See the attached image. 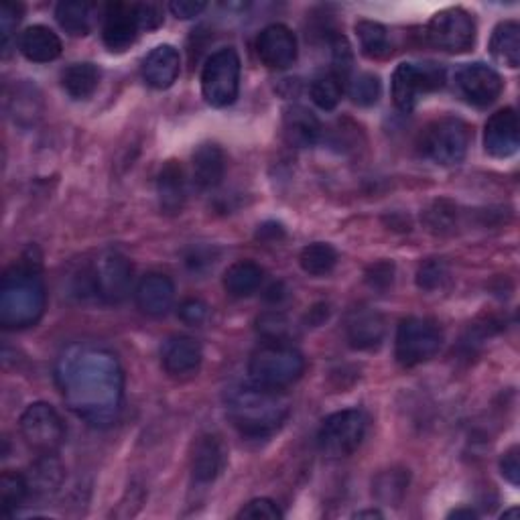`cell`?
Masks as SVG:
<instances>
[{"mask_svg":"<svg viewBox=\"0 0 520 520\" xmlns=\"http://www.w3.org/2000/svg\"><path fill=\"white\" fill-rule=\"evenodd\" d=\"M224 466H226V449L222 441L216 435L198 437V441L193 443V453H191L193 478L202 484H210L220 476Z\"/></svg>","mask_w":520,"mask_h":520,"instance_id":"20","label":"cell"},{"mask_svg":"<svg viewBox=\"0 0 520 520\" xmlns=\"http://www.w3.org/2000/svg\"><path fill=\"white\" fill-rule=\"evenodd\" d=\"M427 41L445 53H466L476 43V21L466 9H443L431 17Z\"/></svg>","mask_w":520,"mask_h":520,"instance_id":"11","label":"cell"},{"mask_svg":"<svg viewBox=\"0 0 520 520\" xmlns=\"http://www.w3.org/2000/svg\"><path fill=\"white\" fill-rule=\"evenodd\" d=\"M191 165H193V183L200 189L218 187L226 175V155L214 143H206L195 149Z\"/></svg>","mask_w":520,"mask_h":520,"instance_id":"23","label":"cell"},{"mask_svg":"<svg viewBox=\"0 0 520 520\" xmlns=\"http://www.w3.org/2000/svg\"><path fill=\"white\" fill-rule=\"evenodd\" d=\"M159 208L167 216H175L185 204V173L177 161H167L157 177Z\"/></svg>","mask_w":520,"mask_h":520,"instance_id":"24","label":"cell"},{"mask_svg":"<svg viewBox=\"0 0 520 520\" xmlns=\"http://www.w3.org/2000/svg\"><path fill=\"white\" fill-rule=\"evenodd\" d=\"M238 518H250V520H279L283 518L281 508L269 500V498H256L248 502L240 512Z\"/></svg>","mask_w":520,"mask_h":520,"instance_id":"37","label":"cell"},{"mask_svg":"<svg viewBox=\"0 0 520 520\" xmlns=\"http://www.w3.org/2000/svg\"><path fill=\"white\" fill-rule=\"evenodd\" d=\"M21 15H23L21 5L5 3L3 9H0V33H3V47L5 49L9 47L15 31H17V25L21 23Z\"/></svg>","mask_w":520,"mask_h":520,"instance_id":"40","label":"cell"},{"mask_svg":"<svg viewBox=\"0 0 520 520\" xmlns=\"http://www.w3.org/2000/svg\"><path fill=\"white\" fill-rule=\"evenodd\" d=\"M283 135L291 147L309 149L319 143L323 126L311 110L303 106H291L285 110L283 116Z\"/></svg>","mask_w":520,"mask_h":520,"instance_id":"22","label":"cell"},{"mask_svg":"<svg viewBox=\"0 0 520 520\" xmlns=\"http://www.w3.org/2000/svg\"><path fill=\"white\" fill-rule=\"evenodd\" d=\"M179 317L183 323L198 328L208 319V305L202 299H187L179 307Z\"/></svg>","mask_w":520,"mask_h":520,"instance_id":"42","label":"cell"},{"mask_svg":"<svg viewBox=\"0 0 520 520\" xmlns=\"http://www.w3.org/2000/svg\"><path fill=\"white\" fill-rule=\"evenodd\" d=\"M500 472L502 476L512 484L518 486L520 482V460H518V447H510L500 460Z\"/></svg>","mask_w":520,"mask_h":520,"instance_id":"44","label":"cell"},{"mask_svg":"<svg viewBox=\"0 0 520 520\" xmlns=\"http://www.w3.org/2000/svg\"><path fill=\"white\" fill-rule=\"evenodd\" d=\"M356 37L360 43V51L368 59H382L390 53V37L388 29L376 21H358Z\"/></svg>","mask_w":520,"mask_h":520,"instance_id":"32","label":"cell"},{"mask_svg":"<svg viewBox=\"0 0 520 520\" xmlns=\"http://www.w3.org/2000/svg\"><path fill=\"white\" fill-rule=\"evenodd\" d=\"M449 516H451V518H462V516H466V518H474L476 512H474V510H453Z\"/></svg>","mask_w":520,"mask_h":520,"instance_id":"48","label":"cell"},{"mask_svg":"<svg viewBox=\"0 0 520 520\" xmlns=\"http://www.w3.org/2000/svg\"><path fill=\"white\" fill-rule=\"evenodd\" d=\"M299 53L295 33L281 23L269 25L260 31L256 39V55L260 63L267 65L269 70H287L295 63Z\"/></svg>","mask_w":520,"mask_h":520,"instance_id":"14","label":"cell"},{"mask_svg":"<svg viewBox=\"0 0 520 520\" xmlns=\"http://www.w3.org/2000/svg\"><path fill=\"white\" fill-rule=\"evenodd\" d=\"M455 84H458L460 94L478 108L494 104L504 90L500 74L486 63L464 65L458 76H455Z\"/></svg>","mask_w":520,"mask_h":520,"instance_id":"13","label":"cell"},{"mask_svg":"<svg viewBox=\"0 0 520 520\" xmlns=\"http://www.w3.org/2000/svg\"><path fill=\"white\" fill-rule=\"evenodd\" d=\"M202 346L189 336H171L161 350V364L169 376H189L202 364Z\"/></svg>","mask_w":520,"mask_h":520,"instance_id":"19","label":"cell"},{"mask_svg":"<svg viewBox=\"0 0 520 520\" xmlns=\"http://www.w3.org/2000/svg\"><path fill=\"white\" fill-rule=\"evenodd\" d=\"M356 516H358V518H364V516H372V518H380V516H382V514H380V512H376V510H364V512H358V514H356Z\"/></svg>","mask_w":520,"mask_h":520,"instance_id":"49","label":"cell"},{"mask_svg":"<svg viewBox=\"0 0 520 520\" xmlns=\"http://www.w3.org/2000/svg\"><path fill=\"white\" fill-rule=\"evenodd\" d=\"M490 53L492 57L506 65L510 70H516L520 63V25L516 21H504L496 25L490 37Z\"/></svg>","mask_w":520,"mask_h":520,"instance_id":"27","label":"cell"},{"mask_svg":"<svg viewBox=\"0 0 520 520\" xmlns=\"http://www.w3.org/2000/svg\"><path fill=\"white\" fill-rule=\"evenodd\" d=\"M445 84V70L437 63H401L393 74V100L403 112L415 110L421 96L441 90Z\"/></svg>","mask_w":520,"mask_h":520,"instance_id":"10","label":"cell"},{"mask_svg":"<svg viewBox=\"0 0 520 520\" xmlns=\"http://www.w3.org/2000/svg\"><path fill=\"white\" fill-rule=\"evenodd\" d=\"M55 19L65 33H70L74 37H84L90 33L94 23V5L59 3L55 9Z\"/></svg>","mask_w":520,"mask_h":520,"instance_id":"31","label":"cell"},{"mask_svg":"<svg viewBox=\"0 0 520 520\" xmlns=\"http://www.w3.org/2000/svg\"><path fill=\"white\" fill-rule=\"evenodd\" d=\"M309 94L317 108L330 112L340 104L344 96V80L330 70L328 74H321L311 82Z\"/></svg>","mask_w":520,"mask_h":520,"instance_id":"33","label":"cell"},{"mask_svg":"<svg viewBox=\"0 0 520 520\" xmlns=\"http://www.w3.org/2000/svg\"><path fill=\"white\" fill-rule=\"evenodd\" d=\"M305 370L303 354L283 340H269L254 350L248 362V374L254 384L285 390L295 384Z\"/></svg>","mask_w":520,"mask_h":520,"instance_id":"4","label":"cell"},{"mask_svg":"<svg viewBox=\"0 0 520 520\" xmlns=\"http://www.w3.org/2000/svg\"><path fill=\"white\" fill-rule=\"evenodd\" d=\"M226 411L242 437L267 439L283 427L291 413V403L285 390H273L252 382L230 390Z\"/></svg>","mask_w":520,"mask_h":520,"instance_id":"2","label":"cell"},{"mask_svg":"<svg viewBox=\"0 0 520 520\" xmlns=\"http://www.w3.org/2000/svg\"><path fill=\"white\" fill-rule=\"evenodd\" d=\"M55 380L70 411L90 427L116 423L124 399V370L114 352L98 346H72L55 366Z\"/></svg>","mask_w":520,"mask_h":520,"instance_id":"1","label":"cell"},{"mask_svg":"<svg viewBox=\"0 0 520 520\" xmlns=\"http://www.w3.org/2000/svg\"><path fill=\"white\" fill-rule=\"evenodd\" d=\"M21 433L37 453H55L65 439V425L51 405L33 403L21 415Z\"/></svg>","mask_w":520,"mask_h":520,"instance_id":"12","label":"cell"},{"mask_svg":"<svg viewBox=\"0 0 520 520\" xmlns=\"http://www.w3.org/2000/svg\"><path fill=\"white\" fill-rule=\"evenodd\" d=\"M240 55L234 47L212 53L202 70V94L214 108H226L236 102L240 92Z\"/></svg>","mask_w":520,"mask_h":520,"instance_id":"6","label":"cell"},{"mask_svg":"<svg viewBox=\"0 0 520 520\" xmlns=\"http://www.w3.org/2000/svg\"><path fill=\"white\" fill-rule=\"evenodd\" d=\"M299 265L311 277H325L336 269L338 252L328 242H313L301 250Z\"/></svg>","mask_w":520,"mask_h":520,"instance_id":"30","label":"cell"},{"mask_svg":"<svg viewBox=\"0 0 520 520\" xmlns=\"http://www.w3.org/2000/svg\"><path fill=\"white\" fill-rule=\"evenodd\" d=\"M135 301L143 313L151 317H161L169 313L175 303V285L163 273H149L137 285Z\"/></svg>","mask_w":520,"mask_h":520,"instance_id":"18","label":"cell"},{"mask_svg":"<svg viewBox=\"0 0 520 520\" xmlns=\"http://www.w3.org/2000/svg\"><path fill=\"white\" fill-rule=\"evenodd\" d=\"M445 206H447V202H437L435 208L429 212V216H431V226L437 228V230H443V228L449 226L451 220H453V208L445 210Z\"/></svg>","mask_w":520,"mask_h":520,"instance_id":"47","label":"cell"},{"mask_svg":"<svg viewBox=\"0 0 520 520\" xmlns=\"http://www.w3.org/2000/svg\"><path fill=\"white\" fill-rule=\"evenodd\" d=\"M206 3H195V0H173V3L169 5V11L181 19V21H189V19H195L200 17L204 11H206Z\"/></svg>","mask_w":520,"mask_h":520,"instance_id":"45","label":"cell"},{"mask_svg":"<svg viewBox=\"0 0 520 520\" xmlns=\"http://www.w3.org/2000/svg\"><path fill=\"white\" fill-rule=\"evenodd\" d=\"M258 330H263L265 338L269 340H281L285 332V319L277 313H269L258 319Z\"/></svg>","mask_w":520,"mask_h":520,"instance_id":"46","label":"cell"},{"mask_svg":"<svg viewBox=\"0 0 520 520\" xmlns=\"http://www.w3.org/2000/svg\"><path fill=\"white\" fill-rule=\"evenodd\" d=\"M100 84V70L94 63H72L61 74V86L74 100H88Z\"/></svg>","mask_w":520,"mask_h":520,"instance_id":"28","label":"cell"},{"mask_svg":"<svg viewBox=\"0 0 520 520\" xmlns=\"http://www.w3.org/2000/svg\"><path fill=\"white\" fill-rule=\"evenodd\" d=\"M47 305L39 267L19 263L11 267L0 285V325L5 330H27L35 325Z\"/></svg>","mask_w":520,"mask_h":520,"instance_id":"3","label":"cell"},{"mask_svg":"<svg viewBox=\"0 0 520 520\" xmlns=\"http://www.w3.org/2000/svg\"><path fill=\"white\" fill-rule=\"evenodd\" d=\"M520 145V124L514 108H502L494 112L484 128L486 153L496 159L512 157Z\"/></svg>","mask_w":520,"mask_h":520,"instance_id":"15","label":"cell"},{"mask_svg":"<svg viewBox=\"0 0 520 520\" xmlns=\"http://www.w3.org/2000/svg\"><path fill=\"white\" fill-rule=\"evenodd\" d=\"M409 488V472L405 470H388L380 474L374 482V494L384 504H399Z\"/></svg>","mask_w":520,"mask_h":520,"instance_id":"34","label":"cell"},{"mask_svg":"<svg viewBox=\"0 0 520 520\" xmlns=\"http://www.w3.org/2000/svg\"><path fill=\"white\" fill-rule=\"evenodd\" d=\"M139 33H141V25L135 13V5L112 3L106 7L102 39L110 51L116 53L126 51L137 41Z\"/></svg>","mask_w":520,"mask_h":520,"instance_id":"16","label":"cell"},{"mask_svg":"<svg viewBox=\"0 0 520 520\" xmlns=\"http://www.w3.org/2000/svg\"><path fill=\"white\" fill-rule=\"evenodd\" d=\"M21 53L35 63H49L61 55V39L45 25H33L23 31L19 39Z\"/></svg>","mask_w":520,"mask_h":520,"instance_id":"25","label":"cell"},{"mask_svg":"<svg viewBox=\"0 0 520 520\" xmlns=\"http://www.w3.org/2000/svg\"><path fill=\"white\" fill-rule=\"evenodd\" d=\"M29 494L31 490L27 476L7 470L3 478H0V502H3L5 514H13L27 500Z\"/></svg>","mask_w":520,"mask_h":520,"instance_id":"35","label":"cell"},{"mask_svg":"<svg viewBox=\"0 0 520 520\" xmlns=\"http://www.w3.org/2000/svg\"><path fill=\"white\" fill-rule=\"evenodd\" d=\"M472 143V128L455 116H443L425 126L419 139V151L429 161L449 167L466 159Z\"/></svg>","mask_w":520,"mask_h":520,"instance_id":"5","label":"cell"},{"mask_svg":"<svg viewBox=\"0 0 520 520\" xmlns=\"http://www.w3.org/2000/svg\"><path fill=\"white\" fill-rule=\"evenodd\" d=\"M86 283L92 295L100 301L108 305L122 303L128 297L130 287H133V265L116 250L102 252L88 269Z\"/></svg>","mask_w":520,"mask_h":520,"instance_id":"9","label":"cell"},{"mask_svg":"<svg viewBox=\"0 0 520 520\" xmlns=\"http://www.w3.org/2000/svg\"><path fill=\"white\" fill-rule=\"evenodd\" d=\"M265 271L254 260H238L224 273V289L234 299L250 297L260 285H263Z\"/></svg>","mask_w":520,"mask_h":520,"instance_id":"26","label":"cell"},{"mask_svg":"<svg viewBox=\"0 0 520 520\" xmlns=\"http://www.w3.org/2000/svg\"><path fill=\"white\" fill-rule=\"evenodd\" d=\"M332 55H334V68L332 72L338 74L344 82L348 80V74L352 72V63H354V55L350 49V43L346 41L344 35H336L332 39Z\"/></svg>","mask_w":520,"mask_h":520,"instance_id":"38","label":"cell"},{"mask_svg":"<svg viewBox=\"0 0 520 520\" xmlns=\"http://www.w3.org/2000/svg\"><path fill=\"white\" fill-rule=\"evenodd\" d=\"M516 514H518V510H516V508H512V510L504 512V514H502V518H508V516H516Z\"/></svg>","mask_w":520,"mask_h":520,"instance_id":"50","label":"cell"},{"mask_svg":"<svg viewBox=\"0 0 520 520\" xmlns=\"http://www.w3.org/2000/svg\"><path fill=\"white\" fill-rule=\"evenodd\" d=\"M447 277V269L445 265L441 263V260H427V263H423L419 267V273H417V285L425 291H433V289H439L443 285Z\"/></svg>","mask_w":520,"mask_h":520,"instance_id":"39","label":"cell"},{"mask_svg":"<svg viewBox=\"0 0 520 520\" xmlns=\"http://www.w3.org/2000/svg\"><path fill=\"white\" fill-rule=\"evenodd\" d=\"M181 70L179 51L173 45H159L143 59V80L155 90H167L175 84Z\"/></svg>","mask_w":520,"mask_h":520,"instance_id":"21","label":"cell"},{"mask_svg":"<svg viewBox=\"0 0 520 520\" xmlns=\"http://www.w3.org/2000/svg\"><path fill=\"white\" fill-rule=\"evenodd\" d=\"M443 344V332L433 319L407 317L399 323L395 338V356L401 366L413 368L437 356Z\"/></svg>","mask_w":520,"mask_h":520,"instance_id":"7","label":"cell"},{"mask_svg":"<svg viewBox=\"0 0 520 520\" xmlns=\"http://www.w3.org/2000/svg\"><path fill=\"white\" fill-rule=\"evenodd\" d=\"M386 334L384 317L374 309H354L346 319V338L354 350H374Z\"/></svg>","mask_w":520,"mask_h":520,"instance_id":"17","label":"cell"},{"mask_svg":"<svg viewBox=\"0 0 520 520\" xmlns=\"http://www.w3.org/2000/svg\"><path fill=\"white\" fill-rule=\"evenodd\" d=\"M395 281V265L388 263V260H382V263H376L368 269L366 273V283L372 287V289H388L390 285H393Z\"/></svg>","mask_w":520,"mask_h":520,"instance_id":"41","label":"cell"},{"mask_svg":"<svg viewBox=\"0 0 520 520\" xmlns=\"http://www.w3.org/2000/svg\"><path fill=\"white\" fill-rule=\"evenodd\" d=\"M135 13H137V19H139L141 31H155L163 25V13L157 5H151V3L135 5Z\"/></svg>","mask_w":520,"mask_h":520,"instance_id":"43","label":"cell"},{"mask_svg":"<svg viewBox=\"0 0 520 520\" xmlns=\"http://www.w3.org/2000/svg\"><path fill=\"white\" fill-rule=\"evenodd\" d=\"M368 417L360 409H344L323 421L317 433V445L328 458H348L364 441Z\"/></svg>","mask_w":520,"mask_h":520,"instance_id":"8","label":"cell"},{"mask_svg":"<svg viewBox=\"0 0 520 520\" xmlns=\"http://www.w3.org/2000/svg\"><path fill=\"white\" fill-rule=\"evenodd\" d=\"M29 490L39 496L53 494L63 482V466L55 458V453H41V458L33 464L27 476Z\"/></svg>","mask_w":520,"mask_h":520,"instance_id":"29","label":"cell"},{"mask_svg":"<svg viewBox=\"0 0 520 520\" xmlns=\"http://www.w3.org/2000/svg\"><path fill=\"white\" fill-rule=\"evenodd\" d=\"M382 84L374 74H360L350 84V98L358 106H372L378 102Z\"/></svg>","mask_w":520,"mask_h":520,"instance_id":"36","label":"cell"}]
</instances>
